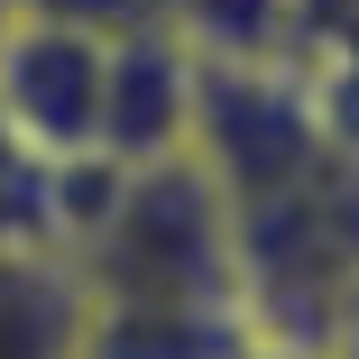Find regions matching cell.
Listing matches in <instances>:
<instances>
[{
    "label": "cell",
    "instance_id": "1",
    "mask_svg": "<svg viewBox=\"0 0 359 359\" xmlns=\"http://www.w3.org/2000/svg\"><path fill=\"white\" fill-rule=\"evenodd\" d=\"M93 304H240V222L194 157L129 166L102 222L65 249Z\"/></svg>",
    "mask_w": 359,
    "mask_h": 359
},
{
    "label": "cell",
    "instance_id": "2",
    "mask_svg": "<svg viewBox=\"0 0 359 359\" xmlns=\"http://www.w3.org/2000/svg\"><path fill=\"white\" fill-rule=\"evenodd\" d=\"M0 120L28 157H83L102 138V37L10 10L0 19Z\"/></svg>",
    "mask_w": 359,
    "mask_h": 359
},
{
    "label": "cell",
    "instance_id": "3",
    "mask_svg": "<svg viewBox=\"0 0 359 359\" xmlns=\"http://www.w3.org/2000/svg\"><path fill=\"white\" fill-rule=\"evenodd\" d=\"M194 83H203V55L175 28L102 37V138H93V148L120 157V166L184 157V138H194Z\"/></svg>",
    "mask_w": 359,
    "mask_h": 359
},
{
    "label": "cell",
    "instance_id": "4",
    "mask_svg": "<svg viewBox=\"0 0 359 359\" xmlns=\"http://www.w3.org/2000/svg\"><path fill=\"white\" fill-rule=\"evenodd\" d=\"M0 359H83V276L65 249H0Z\"/></svg>",
    "mask_w": 359,
    "mask_h": 359
},
{
    "label": "cell",
    "instance_id": "5",
    "mask_svg": "<svg viewBox=\"0 0 359 359\" xmlns=\"http://www.w3.org/2000/svg\"><path fill=\"white\" fill-rule=\"evenodd\" d=\"M249 313L231 304H93L83 295V359H222Z\"/></svg>",
    "mask_w": 359,
    "mask_h": 359
},
{
    "label": "cell",
    "instance_id": "6",
    "mask_svg": "<svg viewBox=\"0 0 359 359\" xmlns=\"http://www.w3.org/2000/svg\"><path fill=\"white\" fill-rule=\"evenodd\" d=\"M166 28L212 65H249V55H285V0H175Z\"/></svg>",
    "mask_w": 359,
    "mask_h": 359
},
{
    "label": "cell",
    "instance_id": "7",
    "mask_svg": "<svg viewBox=\"0 0 359 359\" xmlns=\"http://www.w3.org/2000/svg\"><path fill=\"white\" fill-rule=\"evenodd\" d=\"M0 249H46V157H28L0 120Z\"/></svg>",
    "mask_w": 359,
    "mask_h": 359
},
{
    "label": "cell",
    "instance_id": "8",
    "mask_svg": "<svg viewBox=\"0 0 359 359\" xmlns=\"http://www.w3.org/2000/svg\"><path fill=\"white\" fill-rule=\"evenodd\" d=\"M28 19H55V28H83V37H129V28H166L175 0H10Z\"/></svg>",
    "mask_w": 359,
    "mask_h": 359
},
{
    "label": "cell",
    "instance_id": "9",
    "mask_svg": "<svg viewBox=\"0 0 359 359\" xmlns=\"http://www.w3.org/2000/svg\"><path fill=\"white\" fill-rule=\"evenodd\" d=\"M222 359H341L332 341H304V332H276V323H240Z\"/></svg>",
    "mask_w": 359,
    "mask_h": 359
},
{
    "label": "cell",
    "instance_id": "10",
    "mask_svg": "<svg viewBox=\"0 0 359 359\" xmlns=\"http://www.w3.org/2000/svg\"><path fill=\"white\" fill-rule=\"evenodd\" d=\"M0 19H10V0H0Z\"/></svg>",
    "mask_w": 359,
    "mask_h": 359
}]
</instances>
